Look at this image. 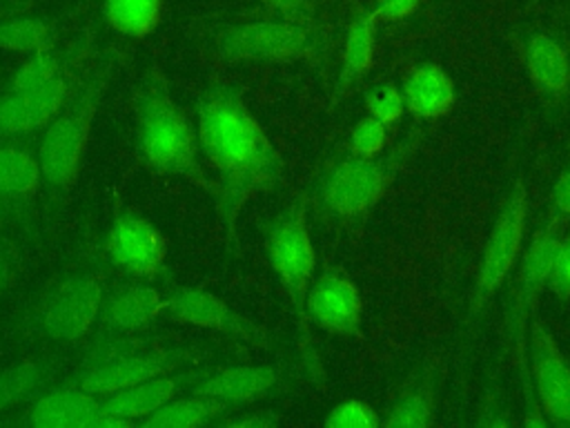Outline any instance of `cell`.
<instances>
[{
	"mask_svg": "<svg viewBox=\"0 0 570 428\" xmlns=\"http://www.w3.org/2000/svg\"><path fill=\"white\" fill-rule=\"evenodd\" d=\"M114 76V60H102L80 85L73 98H67L62 109L42 129L38 160L42 181L51 189H69L80 172V163L91 136L94 120Z\"/></svg>",
	"mask_w": 570,
	"mask_h": 428,
	"instance_id": "7",
	"label": "cell"
},
{
	"mask_svg": "<svg viewBox=\"0 0 570 428\" xmlns=\"http://www.w3.org/2000/svg\"><path fill=\"white\" fill-rule=\"evenodd\" d=\"M532 94L546 111H561L570 100V45L550 29H532L519 45Z\"/></svg>",
	"mask_w": 570,
	"mask_h": 428,
	"instance_id": "16",
	"label": "cell"
},
{
	"mask_svg": "<svg viewBox=\"0 0 570 428\" xmlns=\"http://www.w3.org/2000/svg\"><path fill=\"white\" fill-rule=\"evenodd\" d=\"M42 183L38 154L24 145H0V196L27 198Z\"/></svg>",
	"mask_w": 570,
	"mask_h": 428,
	"instance_id": "25",
	"label": "cell"
},
{
	"mask_svg": "<svg viewBox=\"0 0 570 428\" xmlns=\"http://www.w3.org/2000/svg\"><path fill=\"white\" fill-rule=\"evenodd\" d=\"M305 310L314 328L343 339H363V296L343 268L323 263L309 285Z\"/></svg>",
	"mask_w": 570,
	"mask_h": 428,
	"instance_id": "14",
	"label": "cell"
},
{
	"mask_svg": "<svg viewBox=\"0 0 570 428\" xmlns=\"http://www.w3.org/2000/svg\"><path fill=\"white\" fill-rule=\"evenodd\" d=\"M134 134L140 160L160 176L183 178L212 196L196 125L174 100L167 76L151 67L134 89Z\"/></svg>",
	"mask_w": 570,
	"mask_h": 428,
	"instance_id": "4",
	"label": "cell"
},
{
	"mask_svg": "<svg viewBox=\"0 0 570 428\" xmlns=\"http://www.w3.org/2000/svg\"><path fill=\"white\" fill-rule=\"evenodd\" d=\"M287 370L281 363H234L205 370L189 392L220 399L234 408L263 401L287 386Z\"/></svg>",
	"mask_w": 570,
	"mask_h": 428,
	"instance_id": "17",
	"label": "cell"
},
{
	"mask_svg": "<svg viewBox=\"0 0 570 428\" xmlns=\"http://www.w3.org/2000/svg\"><path fill=\"white\" fill-rule=\"evenodd\" d=\"M323 426L330 428H379L383 426V415L367 401L345 399L336 403L325 417Z\"/></svg>",
	"mask_w": 570,
	"mask_h": 428,
	"instance_id": "33",
	"label": "cell"
},
{
	"mask_svg": "<svg viewBox=\"0 0 570 428\" xmlns=\"http://www.w3.org/2000/svg\"><path fill=\"white\" fill-rule=\"evenodd\" d=\"M165 314L180 323L227 337L247 348L276 350L274 337L261 323L232 308L218 294L203 288L174 285L165 294Z\"/></svg>",
	"mask_w": 570,
	"mask_h": 428,
	"instance_id": "11",
	"label": "cell"
},
{
	"mask_svg": "<svg viewBox=\"0 0 570 428\" xmlns=\"http://www.w3.org/2000/svg\"><path fill=\"white\" fill-rule=\"evenodd\" d=\"M165 0H102L107 25L127 38L149 36L163 20Z\"/></svg>",
	"mask_w": 570,
	"mask_h": 428,
	"instance_id": "26",
	"label": "cell"
},
{
	"mask_svg": "<svg viewBox=\"0 0 570 428\" xmlns=\"http://www.w3.org/2000/svg\"><path fill=\"white\" fill-rule=\"evenodd\" d=\"M67 71L40 89L0 91V138L24 136L45 129L71 94Z\"/></svg>",
	"mask_w": 570,
	"mask_h": 428,
	"instance_id": "19",
	"label": "cell"
},
{
	"mask_svg": "<svg viewBox=\"0 0 570 428\" xmlns=\"http://www.w3.org/2000/svg\"><path fill=\"white\" fill-rule=\"evenodd\" d=\"M11 272H13L11 261L4 254H0V294L7 290V285L11 281Z\"/></svg>",
	"mask_w": 570,
	"mask_h": 428,
	"instance_id": "39",
	"label": "cell"
},
{
	"mask_svg": "<svg viewBox=\"0 0 570 428\" xmlns=\"http://www.w3.org/2000/svg\"><path fill=\"white\" fill-rule=\"evenodd\" d=\"M390 129L392 127H387L385 123L365 114L350 129L347 140L343 143V149H347L354 156H376L392 145Z\"/></svg>",
	"mask_w": 570,
	"mask_h": 428,
	"instance_id": "31",
	"label": "cell"
},
{
	"mask_svg": "<svg viewBox=\"0 0 570 428\" xmlns=\"http://www.w3.org/2000/svg\"><path fill=\"white\" fill-rule=\"evenodd\" d=\"M62 71H67V69H65L60 56L53 54V49L29 54V58L11 71V76L2 85V91L40 89V87L49 85L51 80H56Z\"/></svg>",
	"mask_w": 570,
	"mask_h": 428,
	"instance_id": "29",
	"label": "cell"
},
{
	"mask_svg": "<svg viewBox=\"0 0 570 428\" xmlns=\"http://www.w3.org/2000/svg\"><path fill=\"white\" fill-rule=\"evenodd\" d=\"M448 366L441 352L421 357L394 386L385 412L383 426L387 428H428L436 421L443 392H445Z\"/></svg>",
	"mask_w": 570,
	"mask_h": 428,
	"instance_id": "13",
	"label": "cell"
},
{
	"mask_svg": "<svg viewBox=\"0 0 570 428\" xmlns=\"http://www.w3.org/2000/svg\"><path fill=\"white\" fill-rule=\"evenodd\" d=\"M265 256L272 274L281 283L294 319L301 368L314 386L323 388L325 368L314 339V325L305 310L309 285L316 274V252L309 234V210L303 189L269 218L265 227Z\"/></svg>",
	"mask_w": 570,
	"mask_h": 428,
	"instance_id": "5",
	"label": "cell"
},
{
	"mask_svg": "<svg viewBox=\"0 0 570 428\" xmlns=\"http://www.w3.org/2000/svg\"><path fill=\"white\" fill-rule=\"evenodd\" d=\"M51 366L45 359H20L0 370V417L40 390Z\"/></svg>",
	"mask_w": 570,
	"mask_h": 428,
	"instance_id": "27",
	"label": "cell"
},
{
	"mask_svg": "<svg viewBox=\"0 0 570 428\" xmlns=\"http://www.w3.org/2000/svg\"><path fill=\"white\" fill-rule=\"evenodd\" d=\"M53 27L36 16H16L0 20V49L18 54H38L53 47Z\"/></svg>",
	"mask_w": 570,
	"mask_h": 428,
	"instance_id": "28",
	"label": "cell"
},
{
	"mask_svg": "<svg viewBox=\"0 0 570 428\" xmlns=\"http://www.w3.org/2000/svg\"><path fill=\"white\" fill-rule=\"evenodd\" d=\"M341 36L338 25L305 22L263 11L254 18L214 27L207 33V51L227 65H305L327 76L336 69Z\"/></svg>",
	"mask_w": 570,
	"mask_h": 428,
	"instance_id": "3",
	"label": "cell"
},
{
	"mask_svg": "<svg viewBox=\"0 0 570 428\" xmlns=\"http://www.w3.org/2000/svg\"><path fill=\"white\" fill-rule=\"evenodd\" d=\"M528 214H530V192L528 183L517 176L505 192L492 227L488 232L485 245L481 250L476 274L472 283V292L465 305L463 325L468 334L476 330L483 314L497 299V294L510 283L512 272L521 259L525 247V232H528Z\"/></svg>",
	"mask_w": 570,
	"mask_h": 428,
	"instance_id": "8",
	"label": "cell"
},
{
	"mask_svg": "<svg viewBox=\"0 0 570 428\" xmlns=\"http://www.w3.org/2000/svg\"><path fill=\"white\" fill-rule=\"evenodd\" d=\"M283 424V415L272 408H245L238 406L216 421L220 428H274Z\"/></svg>",
	"mask_w": 570,
	"mask_h": 428,
	"instance_id": "36",
	"label": "cell"
},
{
	"mask_svg": "<svg viewBox=\"0 0 570 428\" xmlns=\"http://www.w3.org/2000/svg\"><path fill=\"white\" fill-rule=\"evenodd\" d=\"M548 212L570 225V163L554 178L548 201Z\"/></svg>",
	"mask_w": 570,
	"mask_h": 428,
	"instance_id": "38",
	"label": "cell"
},
{
	"mask_svg": "<svg viewBox=\"0 0 570 428\" xmlns=\"http://www.w3.org/2000/svg\"><path fill=\"white\" fill-rule=\"evenodd\" d=\"M512 412H514L512 403L503 395L501 381L494 372L492 377H488V381L483 386V392L479 397L474 424L476 426H512V424H519L517 417H512Z\"/></svg>",
	"mask_w": 570,
	"mask_h": 428,
	"instance_id": "32",
	"label": "cell"
},
{
	"mask_svg": "<svg viewBox=\"0 0 570 428\" xmlns=\"http://www.w3.org/2000/svg\"><path fill=\"white\" fill-rule=\"evenodd\" d=\"M105 252L111 265L142 281L158 279L167 265L165 234L151 221L129 210L116 212L107 230Z\"/></svg>",
	"mask_w": 570,
	"mask_h": 428,
	"instance_id": "15",
	"label": "cell"
},
{
	"mask_svg": "<svg viewBox=\"0 0 570 428\" xmlns=\"http://www.w3.org/2000/svg\"><path fill=\"white\" fill-rule=\"evenodd\" d=\"M234 406L189 392L187 397H174L151 415H147L140 426L145 428H200V426H216Z\"/></svg>",
	"mask_w": 570,
	"mask_h": 428,
	"instance_id": "24",
	"label": "cell"
},
{
	"mask_svg": "<svg viewBox=\"0 0 570 428\" xmlns=\"http://www.w3.org/2000/svg\"><path fill=\"white\" fill-rule=\"evenodd\" d=\"M546 290L561 301L570 299V232H563L559 239V245L550 263Z\"/></svg>",
	"mask_w": 570,
	"mask_h": 428,
	"instance_id": "35",
	"label": "cell"
},
{
	"mask_svg": "<svg viewBox=\"0 0 570 428\" xmlns=\"http://www.w3.org/2000/svg\"><path fill=\"white\" fill-rule=\"evenodd\" d=\"M165 314V296L154 285H122L102 299L100 321L114 332H138Z\"/></svg>",
	"mask_w": 570,
	"mask_h": 428,
	"instance_id": "23",
	"label": "cell"
},
{
	"mask_svg": "<svg viewBox=\"0 0 570 428\" xmlns=\"http://www.w3.org/2000/svg\"><path fill=\"white\" fill-rule=\"evenodd\" d=\"M376 33L379 20L372 9L356 4L350 11L341 36L334 80L330 87V109H336L370 74L376 58Z\"/></svg>",
	"mask_w": 570,
	"mask_h": 428,
	"instance_id": "18",
	"label": "cell"
},
{
	"mask_svg": "<svg viewBox=\"0 0 570 428\" xmlns=\"http://www.w3.org/2000/svg\"><path fill=\"white\" fill-rule=\"evenodd\" d=\"M196 134L212 167V201L225 241L238 250V218L247 203L285 183V160L238 87L214 80L198 96Z\"/></svg>",
	"mask_w": 570,
	"mask_h": 428,
	"instance_id": "1",
	"label": "cell"
},
{
	"mask_svg": "<svg viewBox=\"0 0 570 428\" xmlns=\"http://www.w3.org/2000/svg\"><path fill=\"white\" fill-rule=\"evenodd\" d=\"M352 0H258L263 11L285 16V18H296L305 22H327V25H338L341 13L350 9Z\"/></svg>",
	"mask_w": 570,
	"mask_h": 428,
	"instance_id": "30",
	"label": "cell"
},
{
	"mask_svg": "<svg viewBox=\"0 0 570 428\" xmlns=\"http://www.w3.org/2000/svg\"><path fill=\"white\" fill-rule=\"evenodd\" d=\"M405 103V111L414 120H434L452 111L456 103V82L450 71L434 62L423 60L407 69L403 82L399 85Z\"/></svg>",
	"mask_w": 570,
	"mask_h": 428,
	"instance_id": "21",
	"label": "cell"
},
{
	"mask_svg": "<svg viewBox=\"0 0 570 428\" xmlns=\"http://www.w3.org/2000/svg\"><path fill=\"white\" fill-rule=\"evenodd\" d=\"M528 372L548 424L570 426V361L539 308L528 323Z\"/></svg>",
	"mask_w": 570,
	"mask_h": 428,
	"instance_id": "12",
	"label": "cell"
},
{
	"mask_svg": "<svg viewBox=\"0 0 570 428\" xmlns=\"http://www.w3.org/2000/svg\"><path fill=\"white\" fill-rule=\"evenodd\" d=\"M566 227L568 225L561 218L548 212L546 218L532 232L528 245L521 252L517 270L510 276L512 283L508 290V303L503 312V350L505 354H510L512 366L517 370L521 392L519 424L523 426H548V419L537 401L528 372V323L532 312L537 310L539 296L546 290L550 263Z\"/></svg>",
	"mask_w": 570,
	"mask_h": 428,
	"instance_id": "6",
	"label": "cell"
},
{
	"mask_svg": "<svg viewBox=\"0 0 570 428\" xmlns=\"http://www.w3.org/2000/svg\"><path fill=\"white\" fill-rule=\"evenodd\" d=\"M568 147H570V136H568Z\"/></svg>",
	"mask_w": 570,
	"mask_h": 428,
	"instance_id": "40",
	"label": "cell"
},
{
	"mask_svg": "<svg viewBox=\"0 0 570 428\" xmlns=\"http://www.w3.org/2000/svg\"><path fill=\"white\" fill-rule=\"evenodd\" d=\"M423 136V120H414L376 156H354L343 145L332 149L303 189L309 216L332 230H358L421 147Z\"/></svg>",
	"mask_w": 570,
	"mask_h": 428,
	"instance_id": "2",
	"label": "cell"
},
{
	"mask_svg": "<svg viewBox=\"0 0 570 428\" xmlns=\"http://www.w3.org/2000/svg\"><path fill=\"white\" fill-rule=\"evenodd\" d=\"M423 0H372L370 9L381 22H401L419 11Z\"/></svg>",
	"mask_w": 570,
	"mask_h": 428,
	"instance_id": "37",
	"label": "cell"
},
{
	"mask_svg": "<svg viewBox=\"0 0 570 428\" xmlns=\"http://www.w3.org/2000/svg\"><path fill=\"white\" fill-rule=\"evenodd\" d=\"M203 374V370H178V372H167V374H158L151 379H145L140 383H134L120 392H114L109 397H102V403L107 410L140 424L147 415H151L154 410H158L160 406H165L167 401H171L174 397H178V392H183L185 388L189 390V386Z\"/></svg>",
	"mask_w": 570,
	"mask_h": 428,
	"instance_id": "22",
	"label": "cell"
},
{
	"mask_svg": "<svg viewBox=\"0 0 570 428\" xmlns=\"http://www.w3.org/2000/svg\"><path fill=\"white\" fill-rule=\"evenodd\" d=\"M102 299L105 285L96 272L65 274L36 303L31 325L49 341L73 343L98 321Z\"/></svg>",
	"mask_w": 570,
	"mask_h": 428,
	"instance_id": "9",
	"label": "cell"
},
{
	"mask_svg": "<svg viewBox=\"0 0 570 428\" xmlns=\"http://www.w3.org/2000/svg\"><path fill=\"white\" fill-rule=\"evenodd\" d=\"M209 350L200 348H151L136 352L102 354L87 363L73 379L82 390L96 397H109L145 379L194 368Z\"/></svg>",
	"mask_w": 570,
	"mask_h": 428,
	"instance_id": "10",
	"label": "cell"
},
{
	"mask_svg": "<svg viewBox=\"0 0 570 428\" xmlns=\"http://www.w3.org/2000/svg\"><path fill=\"white\" fill-rule=\"evenodd\" d=\"M100 410L102 399L71 381L40 395L24 410L22 421L33 428H94Z\"/></svg>",
	"mask_w": 570,
	"mask_h": 428,
	"instance_id": "20",
	"label": "cell"
},
{
	"mask_svg": "<svg viewBox=\"0 0 570 428\" xmlns=\"http://www.w3.org/2000/svg\"><path fill=\"white\" fill-rule=\"evenodd\" d=\"M365 109L376 120L394 127L405 114V103L401 87L394 82H379L365 91Z\"/></svg>",
	"mask_w": 570,
	"mask_h": 428,
	"instance_id": "34",
	"label": "cell"
}]
</instances>
